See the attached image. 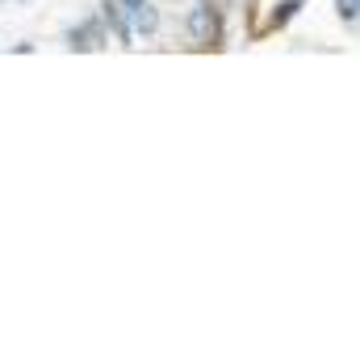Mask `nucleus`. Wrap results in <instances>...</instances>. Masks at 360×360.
<instances>
[{
    "mask_svg": "<svg viewBox=\"0 0 360 360\" xmlns=\"http://www.w3.org/2000/svg\"><path fill=\"white\" fill-rule=\"evenodd\" d=\"M126 21H130V34L134 38H155L160 34V8L155 0H117Z\"/></svg>",
    "mask_w": 360,
    "mask_h": 360,
    "instance_id": "1",
    "label": "nucleus"
},
{
    "mask_svg": "<svg viewBox=\"0 0 360 360\" xmlns=\"http://www.w3.org/2000/svg\"><path fill=\"white\" fill-rule=\"evenodd\" d=\"M188 34H193V42H201V46L218 42V17H214L210 4H197V8L188 13Z\"/></svg>",
    "mask_w": 360,
    "mask_h": 360,
    "instance_id": "2",
    "label": "nucleus"
},
{
    "mask_svg": "<svg viewBox=\"0 0 360 360\" xmlns=\"http://www.w3.org/2000/svg\"><path fill=\"white\" fill-rule=\"evenodd\" d=\"M101 21H105V30H113V38H117L122 46H134L130 21H126V13H122V4H117V0H105V4H101Z\"/></svg>",
    "mask_w": 360,
    "mask_h": 360,
    "instance_id": "3",
    "label": "nucleus"
},
{
    "mask_svg": "<svg viewBox=\"0 0 360 360\" xmlns=\"http://www.w3.org/2000/svg\"><path fill=\"white\" fill-rule=\"evenodd\" d=\"M80 25H84V34H89V51H105V46H109V30H105L101 17H89V21H80Z\"/></svg>",
    "mask_w": 360,
    "mask_h": 360,
    "instance_id": "4",
    "label": "nucleus"
},
{
    "mask_svg": "<svg viewBox=\"0 0 360 360\" xmlns=\"http://www.w3.org/2000/svg\"><path fill=\"white\" fill-rule=\"evenodd\" d=\"M297 13H302V0H281V4H276V8H272L269 25H272V30H281V25H285V21H293V17H297Z\"/></svg>",
    "mask_w": 360,
    "mask_h": 360,
    "instance_id": "5",
    "label": "nucleus"
},
{
    "mask_svg": "<svg viewBox=\"0 0 360 360\" xmlns=\"http://www.w3.org/2000/svg\"><path fill=\"white\" fill-rule=\"evenodd\" d=\"M335 13H340V21H344V25H356L360 0H335Z\"/></svg>",
    "mask_w": 360,
    "mask_h": 360,
    "instance_id": "6",
    "label": "nucleus"
},
{
    "mask_svg": "<svg viewBox=\"0 0 360 360\" xmlns=\"http://www.w3.org/2000/svg\"><path fill=\"white\" fill-rule=\"evenodd\" d=\"M68 46H72V51H89V34H84V25H72V30H68Z\"/></svg>",
    "mask_w": 360,
    "mask_h": 360,
    "instance_id": "7",
    "label": "nucleus"
}]
</instances>
